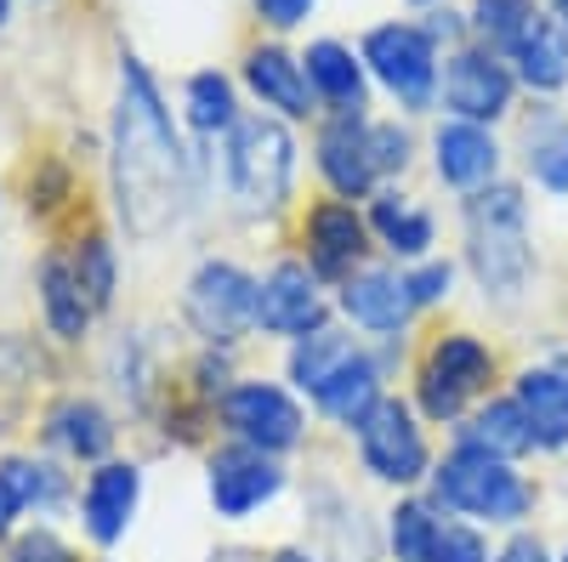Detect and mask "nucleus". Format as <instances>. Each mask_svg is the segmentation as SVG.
Returning a JSON list of instances; mask_svg holds the SVG:
<instances>
[{
    "label": "nucleus",
    "instance_id": "obj_2",
    "mask_svg": "<svg viewBox=\"0 0 568 562\" xmlns=\"http://www.w3.org/2000/svg\"><path fill=\"white\" fill-rule=\"evenodd\" d=\"M460 239H466V273L495 307L529 302L540 285V251L529 227V194L524 182H489L460 200Z\"/></svg>",
    "mask_w": 568,
    "mask_h": 562
},
{
    "label": "nucleus",
    "instance_id": "obj_9",
    "mask_svg": "<svg viewBox=\"0 0 568 562\" xmlns=\"http://www.w3.org/2000/svg\"><path fill=\"white\" fill-rule=\"evenodd\" d=\"M216 420L233 443H251L262 454H296L307 443V409L291 387L262 381V375H240L216 403Z\"/></svg>",
    "mask_w": 568,
    "mask_h": 562
},
{
    "label": "nucleus",
    "instance_id": "obj_44",
    "mask_svg": "<svg viewBox=\"0 0 568 562\" xmlns=\"http://www.w3.org/2000/svg\"><path fill=\"white\" fill-rule=\"evenodd\" d=\"M12 23V0H0V29H7Z\"/></svg>",
    "mask_w": 568,
    "mask_h": 562
},
{
    "label": "nucleus",
    "instance_id": "obj_36",
    "mask_svg": "<svg viewBox=\"0 0 568 562\" xmlns=\"http://www.w3.org/2000/svg\"><path fill=\"white\" fill-rule=\"evenodd\" d=\"M426 562H495V556H489V540H484V529H478V523L444 518L438 545H433V556H426Z\"/></svg>",
    "mask_w": 568,
    "mask_h": 562
},
{
    "label": "nucleus",
    "instance_id": "obj_34",
    "mask_svg": "<svg viewBox=\"0 0 568 562\" xmlns=\"http://www.w3.org/2000/svg\"><path fill=\"white\" fill-rule=\"evenodd\" d=\"M74 200V171L63 160H40L29 171V216H58Z\"/></svg>",
    "mask_w": 568,
    "mask_h": 562
},
{
    "label": "nucleus",
    "instance_id": "obj_46",
    "mask_svg": "<svg viewBox=\"0 0 568 562\" xmlns=\"http://www.w3.org/2000/svg\"><path fill=\"white\" fill-rule=\"evenodd\" d=\"M557 562H568V545H562V551H557Z\"/></svg>",
    "mask_w": 568,
    "mask_h": 562
},
{
    "label": "nucleus",
    "instance_id": "obj_21",
    "mask_svg": "<svg viewBox=\"0 0 568 562\" xmlns=\"http://www.w3.org/2000/svg\"><path fill=\"white\" fill-rule=\"evenodd\" d=\"M511 398L529 415L540 454H562L568 449V358L517 364L511 369Z\"/></svg>",
    "mask_w": 568,
    "mask_h": 562
},
{
    "label": "nucleus",
    "instance_id": "obj_20",
    "mask_svg": "<svg viewBox=\"0 0 568 562\" xmlns=\"http://www.w3.org/2000/svg\"><path fill=\"white\" fill-rule=\"evenodd\" d=\"M364 222H369L375 251H387L404 267L426 262V256H433V245H438V216L426 211L415 194H404V187H375Z\"/></svg>",
    "mask_w": 568,
    "mask_h": 562
},
{
    "label": "nucleus",
    "instance_id": "obj_35",
    "mask_svg": "<svg viewBox=\"0 0 568 562\" xmlns=\"http://www.w3.org/2000/svg\"><path fill=\"white\" fill-rule=\"evenodd\" d=\"M404 278H409V302H415V313L444 307V302L455 296V262H444V256H426V262L404 267Z\"/></svg>",
    "mask_w": 568,
    "mask_h": 562
},
{
    "label": "nucleus",
    "instance_id": "obj_1",
    "mask_svg": "<svg viewBox=\"0 0 568 562\" xmlns=\"http://www.w3.org/2000/svg\"><path fill=\"white\" fill-rule=\"evenodd\" d=\"M194 160L165 109V91L142 58H120L114 114H109V205L131 245H160L187 216Z\"/></svg>",
    "mask_w": 568,
    "mask_h": 562
},
{
    "label": "nucleus",
    "instance_id": "obj_31",
    "mask_svg": "<svg viewBox=\"0 0 568 562\" xmlns=\"http://www.w3.org/2000/svg\"><path fill=\"white\" fill-rule=\"evenodd\" d=\"M438 529H444V511L426 494H404L387 511V551H393V562H426L433 545H438Z\"/></svg>",
    "mask_w": 568,
    "mask_h": 562
},
{
    "label": "nucleus",
    "instance_id": "obj_18",
    "mask_svg": "<svg viewBox=\"0 0 568 562\" xmlns=\"http://www.w3.org/2000/svg\"><path fill=\"white\" fill-rule=\"evenodd\" d=\"M433 176L444 187H455V194H478V187L500 182L506 171V149H500V131L495 125H471V120H438L433 125Z\"/></svg>",
    "mask_w": 568,
    "mask_h": 562
},
{
    "label": "nucleus",
    "instance_id": "obj_4",
    "mask_svg": "<svg viewBox=\"0 0 568 562\" xmlns=\"http://www.w3.org/2000/svg\"><path fill=\"white\" fill-rule=\"evenodd\" d=\"M426 500H433L444 518L478 523V529H524L540 505V489L517 472V460L455 443L444 460H433Z\"/></svg>",
    "mask_w": 568,
    "mask_h": 562
},
{
    "label": "nucleus",
    "instance_id": "obj_15",
    "mask_svg": "<svg viewBox=\"0 0 568 562\" xmlns=\"http://www.w3.org/2000/svg\"><path fill=\"white\" fill-rule=\"evenodd\" d=\"M336 313L364 336H382V341H398L415 318V302H409V278L398 262H369L358 267L347 285H336Z\"/></svg>",
    "mask_w": 568,
    "mask_h": 562
},
{
    "label": "nucleus",
    "instance_id": "obj_16",
    "mask_svg": "<svg viewBox=\"0 0 568 562\" xmlns=\"http://www.w3.org/2000/svg\"><path fill=\"white\" fill-rule=\"evenodd\" d=\"M313 171L336 200H369L375 194V165H369V114H318L313 131Z\"/></svg>",
    "mask_w": 568,
    "mask_h": 562
},
{
    "label": "nucleus",
    "instance_id": "obj_10",
    "mask_svg": "<svg viewBox=\"0 0 568 562\" xmlns=\"http://www.w3.org/2000/svg\"><path fill=\"white\" fill-rule=\"evenodd\" d=\"M296 245H302L296 256L324 278L329 290L347 285V278H353L358 267H369V256H375V239H369L364 211H358L353 200H336V194L313 200V205L296 216Z\"/></svg>",
    "mask_w": 568,
    "mask_h": 562
},
{
    "label": "nucleus",
    "instance_id": "obj_17",
    "mask_svg": "<svg viewBox=\"0 0 568 562\" xmlns=\"http://www.w3.org/2000/svg\"><path fill=\"white\" fill-rule=\"evenodd\" d=\"M136 511H142V466L136 460H98L85 472L80 489V529L91 545L114 551L131 529H136Z\"/></svg>",
    "mask_w": 568,
    "mask_h": 562
},
{
    "label": "nucleus",
    "instance_id": "obj_22",
    "mask_svg": "<svg viewBox=\"0 0 568 562\" xmlns=\"http://www.w3.org/2000/svg\"><path fill=\"white\" fill-rule=\"evenodd\" d=\"M369 347H364V336H353V330H336V324H324V330H313V336H302V341H291V358H284V381H291L307 403H318L329 387L342 381V375L364 358Z\"/></svg>",
    "mask_w": 568,
    "mask_h": 562
},
{
    "label": "nucleus",
    "instance_id": "obj_41",
    "mask_svg": "<svg viewBox=\"0 0 568 562\" xmlns=\"http://www.w3.org/2000/svg\"><path fill=\"white\" fill-rule=\"evenodd\" d=\"M267 562H324V556H318L313 545H278V551H273Z\"/></svg>",
    "mask_w": 568,
    "mask_h": 562
},
{
    "label": "nucleus",
    "instance_id": "obj_32",
    "mask_svg": "<svg viewBox=\"0 0 568 562\" xmlns=\"http://www.w3.org/2000/svg\"><path fill=\"white\" fill-rule=\"evenodd\" d=\"M540 12H546V0H471V7H466V23H471V40H484L489 52L506 58Z\"/></svg>",
    "mask_w": 568,
    "mask_h": 562
},
{
    "label": "nucleus",
    "instance_id": "obj_30",
    "mask_svg": "<svg viewBox=\"0 0 568 562\" xmlns=\"http://www.w3.org/2000/svg\"><path fill=\"white\" fill-rule=\"evenodd\" d=\"M63 251L74 262V278H80L91 313H109L114 307V290H120V251H114V239H109L103 227H85V233H74Z\"/></svg>",
    "mask_w": 568,
    "mask_h": 562
},
{
    "label": "nucleus",
    "instance_id": "obj_42",
    "mask_svg": "<svg viewBox=\"0 0 568 562\" xmlns=\"http://www.w3.org/2000/svg\"><path fill=\"white\" fill-rule=\"evenodd\" d=\"M211 562H262V556H256V551H216Z\"/></svg>",
    "mask_w": 568,
    "mask_h": 562
},
{
    "label": "nucleus",
    "instance_id": "obj_39",
    "mask_svg": "<svg viewBox=\"0 0 568 562\" xmlns=\"http://www.w3.org/2000/svg\"><path fill=\"white\" fill-rule=\"evenodd\" d=\"M415 23H420L426 34L438 40V52H449V45L471 40V23H466V12H460V7H449V0H444V7H426Z\"/></svg>",
    "mask_w": 568,
    "mask_h": 562
},
{
    "label": "nucleus",
    "instance_id": "obj_19",
    "mask_svg": "<svg viewBox=\"0 0 568 562\" xmlns=\"http://www.w3.org/2000/svg\"><path fill=\"white\" fill-rule=\"evenodd\" d=\"M302 69H307V85L324 114H369V69L358 58V45L342 40V34H313L307 52H302Z\"/></svg>",
    "mask_w": 568,
    "mask_h": 562
},
{
    "label": "nucleus",
    "instance_id": "obj_11",
    "mask_svg": "<svg viewBox=\"0 0 568 562\" xmlns=\"http://www.w3.org/2000/svg\"><path fill=\"white\" fill-rule=\"evenodd\" d=\"M284 483H291V472L278 466V454H262L251 443L227 438L205 454V500L222 523H251L284 494Z\"/></svg>",
    "mask_w": 568,
    "mask_h": 562
},
{
    "label": "nucleus",
    "instance_id": "obj_43",
    "mask_svg": "<svg viewBox=\"0 0 568 562\" xmlns=\"http://www.w3.org/2000/svg\"><path fill=\"white\" fill-rule=\"evenodd\" d=\"M546 12H551V18H557V23L568 29V0H546Z\"/></svg>",
    "mask_w": 568,
    "mask_h": 562
},
{
    "label": "nucleus",
    "instance_id": "obj_28",
    "mask_svg": "<svg viewBox=\"0 0 568 562\" xmlns=\"http://www.w3.org/2000/svg\"><path fill=\"white\" fill-rule=\"evenodd\" d=\"M455 443H466V449H484V454H500V460H524V454H535L540 443H535V427H529V415L517 409V398L511 392H489L484 403H471V415L455 427Z\"/></svg>",
    "mask_w": 568,
    "mask_h": 562
},
{
    "label": "nucleus",
    "instance_id": "obj_25",
    "mask_svg": "<svg viewBox=\"0 0 568 562\" xmlns=\"http://www.w3.org/2000/svg\"><path fill=\"white\" fill-rule=\"evenodd\" d=\"M45 443H52L63 460H109L114 443H120V427H114V415L98 403V398H85V392H69L58 398L52 409H45Z\"/></svg>",
    "mask_w": 568,
    "mask_h": 562
},
{
    "label": "nucleus",
    "instance_id": "obj_14",
    "mask_svg": "<svg viewBox=\"0 0 568 562\" xmlns=\"http://www.w3.org/2000/svg\"><path fill=\"white\" fill-rule=\"evenodd\" d=\"M409 369H426L433 381H444L466 409L484 403V398L495 392V381L506 375L500 347L484 341L478 330H433V336L415 347V364H409Z\"/></svg>",
    "mask_w": 568,
    "mask_h": 562
},
{
    "label": "nucleus",
    "instance_id": "obj_8",
    "mask_svg": "<svg viewBox=\"0 0 568 562\" xmlns=\"http://www.w3.org/2000/svg\"><path fill=\"white\" fill-rule=\"evenodd\" d=\"M517 74L500 52H489L484 40H460L444 52L438 69V109L449 120H471V125H506L517 114Z\"/></svg>",
    "mask_w": 568,
    "mask_h": 562
},
{
    "label": "nucleus",
    "instance_id": "obj_29",
    "mask_svg": "<svg viewBox=\"0 0 568 562\" xmlns=\"http://www.w3.org/2000/svg\"><path fill=\"white\" fill-rule=\"evenodd\" d=\"M240 80L222 74V69H194L182 80V120L194 136H205V143H216V136H227L233 125H240Z\"/></svg>",
    "mask_w": 568,
    "mask_h": 562
},
{
    "label": "nucleus",
    "instance_id": "obj_24",
    "mask_svg": "<svg viewBox=\"0 0 568 562\" xmlns=\"http://www.w3.org/2000/svg\"><path fill=\"white\" fill-rule=\"evenodd\" d=\"M63 494H69V478L58 460L7 454L0 460V540H12L29 511H58Z\"/></svg>",
    "mask_w": 568,
    "mask_h": 562
},
{
    "label": "nucleus",
    "instance_id": "obj_40",
    "mask_svg": "<svg viewBox=\"0 0 568 562\" xmlns=\"http://www.w3.org/2000/svg\"><path fill=\"white\" fill-rule=\"evenodd\" d=\"M495 562H557V551L535 529H511V540L495 551Z\"/></svg>",
    "mask_w": 568,
    "mask_h": 562
},
{
    "label": "nucleus",
    "instance_id": "obj_12",
    "mask_svg": "<svg viewBox=\"0 0 568 562\" xmlns=\"http://www.w3.org/2000/svg\"><path fill=\"white\" fill-rule=\"evenodd\" d=\"M329 285L302 262V256H278L262 278H256V330L273 341H302L329 324Z\"/></svg>",
    "mask_w": 568,
    "mask_h": 562
},
{
    "label": "nucleus",
    "instance_id": "obj_33",
    "mask_svg": "<svg viewBox=\"0 0 568 562\" xmlns=\"http://www.w3.org/2000/svg\"><path fill=\"white\" fill-rule=\"evenodd\" d=\"M415 125L409 120H398V114H387V120H375L369 114V165H375V176L382 182H398L409 165H415Z\"/></svg>",
    "mask_w": 568,
    "mask_h": 562
},
{
    "label": "nucleus",
    "instance_id": "obj_23",
    "mask_svg": "<svg viewBox=\"0 0 568 562\" xmlns=\"http://www.w3.org/2000/svg\"><path fill=\"white\" fill-rule=\"evenodd\" d=\"M34 290H40V318H45V330H52L63 347H80L91 336V302L80 290V278H74V262L63 245H45L40 262H34Z\"/></svg>",
    "mask_w": 568,
    "mask_h": 562
},
{
    "label": "nucleus",
    "instance_id": "obj_26",
    "mask_svg": "<svg viewBox=\"0 0 568 562\" xmlns=\"http://www.w3.org/2000/svg\"><path fill=\"white\" fill-rule=\"evenodd\" d=\"M517 154H524V176L551 200H568V109L535 103L517 120Z\"/></svg>",
    "mask_w": 568,
    "mask_h": 562
},
{
    "label": "nucleus",
    "instance_id": "obj_6",
    "mask_svg": "<svg viewBox=\"0 0 568 562\" xmlns=\"http://www.w3.org/2000/svg\"><path fill=\"white\" fill-rule=\"evenodd\" d=\"M182 318L200 347L240 352L256 336V273L233 256H205L182 285Z\"/></svg>",
    "mask_w": 568,
    "mask_h": 562
},
{
    "label": "nucleus",
    "instance_id": "obj_27",
    "mask_svg": "<svg viewBox=\"0 0 568 562\" xmlns=\"http://www.w3.org/2000/svg\"><path fill=\"white\" fill-rule=\"evenodd\" d=\"M506 63H511L517 85H524L535 103H551L557 91H568V29L551 12H540L524 29V40L506 52Z\"/></svg>",
    "mask_w": 568,
    "mask_h": 562
},
{
    "label": "nucleus",
    "instance_id": "obj_37",
    "mask_svg": "<svg viewBox=\"0 0 568 562\" xmlns=\"http://www.w3.org/2000/svg\"><path fill=\"white\" fill-rule=\"evenodd\" d=\"M251 18H256L262 34L284 40V34H296L318 18V0H251Z\"/></svg>",
    "mask_w": 568,
    "mask_h": 562
},
{
    "label": "nucleus",
    "instance_id": "obj_13",
    "mask_svg": "<svg viewBox=\"0 0 568 562\" xmlns=\"http://www.w3.org/2000/svg\"><path fill=\"white\" fill-rule=\"evenodd\" d=\"M240 85L251 91V98L262 103V114H273V120L307 125V120L324 114L318 98H313V85H307L302 52H291V45L273 40V34L251 40L245 52H240Z\"/></svg>",
    "mask_w": 568,
    "mask_h": 562
},
{
    "label": "nucleus",
    "instance_id": "obj_3",
    "mask_svg": "<svg viewBox=\"0 0 568 562\" xmlns=\"http://www.w3.org/2000/svg\"><path fill=\"white\" fill-rule=\"evenodd\" d=\"M296 165H302V143L291 120L273 114H240L222 136V194L245 222H273L278 211H291L296 194Z\"/></svg>",
    "mask_w": 568,
    "mask_h": 562
},
{
    "label": "nucleus",
    "instance_id": "obj_5",
    "mask_svg": "<svg viewBox=\"0 0 568 562\" xmlns=\"http://www.w3.org/2000/svg\"><path fill=\"white\" fill-rule=\"evenodd\" d=\"M358 58H364V69H369V85L387 91L404 120L438 109V69H444V52H438V40L426 34L415 18L369 23V29L358 34Z\"/></svg>",
    "mask_w": 568,
    "mask_h": 562
},
{
    "label": "nucleus",
    "instance_id": "obj_45",
    "mask_svg": "<svg viewBox=\"0 0 568 562\" xmlns=\"http://www.w3.org/2000/svg\"><path fill=\"white\" fill-rule=\"evenodd\" d=\"M409 7H420V12H426V7H444V0H409Z\"/></svg>",
    "mask_w": 568,
    "mask_h": 562
},
{
    "label": "nucleus",
    "instance_id": "obj_7",
    "mask_svg": "<svg viewBox=\"0 0 568 562\" xmlns=\"http://www.w3.org/2000/svg\"><path fill=\"white\" fill-rule=\"evenodd\" d=\"M353 449H358V466H364V472L382 483V489L415 494L426 478H433V443H426V420H420L415 403L398 398V392H387V398L353 427Z\"/></svg>",
    "mask_w": 568,
    "mask_h": 562
},
{
    "label": "nucleus",
    "instance_id": "obj_38",
    "mask_svg": "<svg viewBox=\"0 0 568 562\" xmlns=\"http://www.w3.org/2000/svg\"><path fill=\"white\" fill-rule=\"evenodd\" d=\"M7 562H80V556H74V545H69L58 529L34 523L29 534L12 540V556H7Z\"/></svg>",
    "mask_w": 568,
    "mask_h": 562
}]
</instances>
